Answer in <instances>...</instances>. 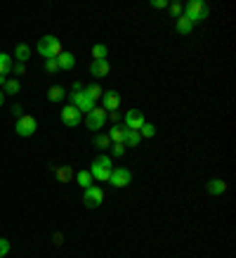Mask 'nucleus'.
<instances>
[{
	"instance_id": "34",
	"label": "nucleus",
	"mask_w": 236,
	"mask_h": 258,
	"mask_svg": "<svg viewBox=\"0 0 236 258\" xmlns=\"http://www.w3.org/2000/svg\"><path fill=\"white\" fill-rule=\"evenodd\" d=\"M94 161L99 163V166H106V168H111V159H109V156H97Z\"/></svg>"
},
{
	"instance_id": "27",
	"label": "nucleus",
	"mask_w": 236,
	"mask_h": 258,
	"mask_svg": "<svg viewBox=\"0 0 236 258\" xmlns=\"http://www.w3.org/2000/svg\"><path fill=\"white\" fill-rule=\"evenodd\" d=\"M19 90H22V85H19V81H17V78H12V81L5 83V93H7V95H17Z\"/></svg>"
},
{
	"instance_id": "12",
	"label": "nucleus",
	"mask_w": 236,
	"mask_h": 258,
	"mask_svg": "<svg viewBox=\"0 0 236 258\" xmlns=\"http://www.w3.org/2000/svg\"><path fill=\"white\" fill-rule=\"evenodd\" d=\"M206 190H208L210 197H222L224 192H227V182H224V180H220V178H212V180H208Z\"/></svg>"
},
{
	"instance_id": "31",
	"label": "nucleus",
	"mask_w": 236,
	"mask_h": 258,
	"mask_svg": "<svg viewBox=\"0 0 236 258\" xmlns=\"http://www.w3.org/2000/svg\"><path fill=\"white\" fill-rule=\"evenodd\" d=\"M151 7H156V10H168V2H165V0H151Z\"/></svg>"
},
{
	"instance_id": "35",
	"label": "nucleus",
	"mask_w": 236,
	"mask_h": 258,
	"mask_svg": "<svg viewBox=\"0 0 236 258\" xmlns=\"http://www.w3.org/2000/svg\"><path fill=\"white\" fill-rule=\"evenodd\" d=\"M125 154V145H114V156H123Z\"/></svg>"
},
{
	"instance_id": "4",
	"label": "nucleus",
	"mask_w": 236,
	"mask_h": 258,
	"mask_svg": "<svg viewBox=\"0 0 236 258\" xmlns=\"http://www.w3.org/2000/svg\"><path fill=\"white\" fill-rule=\"evenodd\" d=\"M14 130H17V135L22 137H31L36 130H38V121L33 119V116H28V114H24L19 121L14 123Z\"/></svg>"
},
{
	"instance_id": "17",
	"label": "nucleus",
	"mask_w": 236,
	"mask_h": 258,
	"mask_svg": "<svg viewBox=\"0 0 236 258\" xmlns=\"http://www.w3.org/2000/svg\"><path fill=\"white\" fill-rule=\"evenodd\" d=\"M12 57L7 52H0V76H7L10 71H12Z\"/></svg>"
},
{
	"instance_id": "15",
	"label": "nucleus",
	"mask_w": 236,
	"mask_h": 258,
	"mask_svg": "<svg viewBox=\"0 0 236 258\" xmlns=\"http://www.w3.org/2000/svg\"><path fill=\"white\" fill-rule=\"evenodd\" d=\"M28 57H31V48H28L26 43H19V45L14 48V59H17V64H26Z\"/></svg>"
},
{
	"instance_id": "6",
	"label": "nucleus",
	"mask_w": 236,
	"mask_h": 258,
	"mask_svg": "<svg viewBox=\"0 0 236 258\" xmlns=\"http://www.w3.org/2000/svg\"><path fill=\"white\" fill-rule=\"evenodd\" d=\"M85 126H88L90 130H94V133L102 130V128L106 126V111L102 107H94L90 114L85 116Z\"/></svg>"
},
{
	"instance_id": "8",
	"label": "nucleus",
	"mask_w": 236,
	"mask_h": 258,
	"mask_svg": "<svg viewBox=\"0 0 236 258\" xmlns=\"http://www.w3.org/2000/svg\"><path fill=\"white\" fill-rule=\"evenodd\" d=\"M123 126H125L128 130H140V128L144 126V114H142V109H130V111L123 116Z\"/></svg>"
},
{
	"instance_id": "33",
	"label": "nucleus",
	"mask_w": 236,
	"mask_h": 258,
	"mask_svg": "<svg viewBox=\"0 0 236 258\" xmlns=\"http://www.w3.org/2000/svg\"><path fill=\"white\" fill-rule=\"evenodd\" d=\"M12 114L17 116V121H19V119L24 116V107H22V104H14V107H12Z\"/></svg>"
},
{
	"instance_id": "36",
	"label": "nucleus",
	"mask_w": 236,
	"mask_h": 258,
	"mask_svg": "<svg viewBox=\"0 0 236 258\" xmlns=\"http://www.w3.org/2000/svg\"><path fill=\"white\" fill-rule=\"evenodd\" d=\"M54 242H57V244H62V242H64V237H62V232H57V234H54Z\"/></svg>"
},
{
	"instance_id": "25",
	"label": "nucleus",
	"mask_w": 236,
	"mask_h": 258,
	"mask_svg": "<svg viewBox=\"0 0 236 258\" xmlns=\"http://www.w3.org/2000/svg\"><path fill=\"white\" fill-rule=\"evenodd\" d=\"M94 147H97V150H109V147H111L109 135H106V133H99V135L94 137Z\"/></svg>"
},
{
	"instance_id": "37",
	"label": "nucleus",
	"mask_w": 236,
	"mask_h": 258,
	"mask_svg": "<svg viewBox=\"0 0 236 258\" xmlns=\"http://www.w3.org/2000/svg\"><path fill=\"white\" fill-rule=\"evenodd\" d=\"M109 119H111V121H118V111H109Z\"/></svg>"
},
{
	"instance_id": "30",
	"label": "nucleus",
	"mask_w": 236,
	"mask_h": 258,
	"mask_svg": "<svg viewBox=\"0 0 236 258\" xmlns=\"http://www.w3.org/2000/svg\"><path fill=\"white\" fill-rule=\"evenodd\" d=\"M45 69H47L50 74H54V71H59V64H57V57H54V59H45Z\"/></svg>"
},
{
	"instance_id": "21",
	"label": "nucleus",
	"mask_w": 236,
	"mask_h": 258,
	"mask_svg": "<svg viewBox=\"0 0 236 258\" xmlns=\"http://www.w3.org/2000/svg\"><path fill=\"white\" fill-rule=\"evenodd\" d=\"M64 88H62V85H52V88H50V90H47V100H50V102H62V100H64Z\"/></svg>"
},
{
	"instance_id": "39",
	"label": "nucleus",
	"mask_w": 236,
	"mask_h": 258,
	"mask_svg": "<svg viewBox=\"0 0 236 258\" xmlns=\"http://www.w3.org/2000/svg\"><path fill=\"white\" fill-rule=\"evenodd\" d=\"M7 83V76H0V85H5Z\"/></svg>"
},
{
	"instance_id": "1",
	"label": "nucleus",
	"mask_w": 236,
	"mask_h": 258,
	"mask_svg": "<svg viewBox=\"0 0 236 258\" xmlns=\"http://www.w3.org/2000/svg\"><path fill=\"white\" fill-rule=\"evenodd\" d=\"M184 17L191 22V24H196V22H203V19H208V5L203 2V0H189L187 5H184Z\"/></svg>"
},
{
	"instance_id": "16",
	"label": "nucleus",
	"mask_w": 236,
	"mask_h": 258,
	"mask_svg": "<svg viewBox=\"0 0 236 258\" xmlns=\"http://www.w3.org/2000/svg\"><path fill=\"white\" fill-rule=\"evenodd\" d=\"M57 64H59V69H73V67H76V57L64 50V52L57 57Z\"/></svg>"
},
{
	"instance_id": "20",
	"label": "nucleus",
	"mask_w": 236,
	"mask_h": 258,
	"mask_svg": "<svg viewBox=\"0 0 236 258\" xmlns=\"http://www.w3.org/2000/svg\"><path fill=\"white\" fill-rule=\"evenodd\" d=\"M140 142H142L140 130H128V128H125V145H128V147H137Z\"/></svg>"
},
{
	"instance_id": "32",
	"label": "nucleus",
	"mask_w": 236,
	"mask_h": 258,
	"mask_svg": "<svg viewBox=\"0 0 236 258\" xmlns=\"http://www.w3.org/2000/svg\"><path fill=\"white\" fill-rule=\"evenodd\" d=\"M12 71L17 74V76H24V74H26V64H14Z\"/></svg>"
},
{
	"instance_id": "29",
	"label": "nucleus",
	"mask_w": 236,
	"mask_h": 258,
	"mask_svg": "<svg viewBox=\"0 0 236 258\" xmlns=\"http://www.w3.org/2000/svg\"><path fill=\"white\" fill-rule=\"evenodd\" d=\"M10 254V239H5V237H0V258L7 256Z\"/></svg>"
},
{
	"instance_id": "22",
	"label": "nucleus",
	"mask_w": 236,
	"mask_h": 258,
	"mask_svg": "<svg viewBox=\"0 0 236 258\" xmlns=\"http://www.w3.org/2000/svg\"><path fill=\"white\" fill-rule=\"evenodd\" d=\"M76 182H78V185L83 187V190H88V187L92 185V176H90V171H78V173H76Z\"/></svg>"
},
{
	"instance_id": "26",
	"label": "nucleus",
	"mask_w": 236,
	"mask_h": 258,
	"mask_svg": "<svg viewBox=\"0 0 236 258\" xmlns=\"http://www.w3.org/2000/svg\"><path fill=\"white\" fill-rule=\"evenodd\" d=\"M168 10H170V14L175 17V19H180V17H182V12H184V5L175 0V2H168Z\"/></svg>"
},
{
	"instance_id": "3",
	"label": "nucleus",
	"mask_w": 236,
	"mask_h": 258,
	"mask_svg": "<svg viewBox=\"0 0 236 258\" xmlns=\"http://www.w3.org/2000/svg\"><path fill=\"white\" fill-rule=\"evenodd\" d=\"M71 104L78 109L80 114H90L92 109L97 107L94 100H90V97L85 95V90H73V93H71Z\"/></svg>"
},
{
	"instance_id": "9",
	"label": "nucleus",
	"mask_w": 236,
	"mask_h": 258,
	"mask_svg": "<svg viewBox=\"0 0 236 258\" xmlns=\"http://www.w3.org/2000/svg\"><path fill=\"white\" fill-rule=\"evenodd\" d=\"M80 116H83V114H80V111L73 107V104H69V107L62 109V123H64V126H69V128L78 126V123H80Z\"/></svg>"
},
{
	"instance_id": "19",
	"label": "nucleus",
	"mask_w": 236,
	"mask_h": 258,
	"mask_svg": "<svg viewBox=\"0 0 236 258\" xmlns=\"http://www.w3.org/2000/svg\"><path fill=\"white\" fill-rule=\"evenodd\" d=\"M85 90V95L90 97V100H102V95H104V90H102V85H97V83H92V85H88V88H83Z\"/></svg>"
},
{
	"instance_id": "23",
	"label": "nucleus",
	"mask_w": 236,
	"mask_h": 258,
	"mask_svg": "<svg viewBox=\"0 0 236 258\" xmlns=\"http://www.w3.org/2000/svg\"><path fill=\"white\" fill-rule=\"evenodd\" d=\"M90 52L94 59H106V57H109V48H106L104 43H97V45H92Z\"/></svg>"
},
{
	"instance_id": "10",
	"label": "nucleus",
	"mask_w": 236,
	"mask_h": 258,
	"mask_svg": "<svg viewBox=\"0 0 236 258\" xmlns=\"http://www.w3.org/2000/svg\"><path fill=\"white\" fill-rule=\"evenodd\" d=\"M102 102H104V111L109 114V111H118V107H120V95H118L116 90H104V95H102Z\"/></svg>"
},
{
	"instance_id": "7",
	"label": "nucleus",
	"mask_w": 236,
	"mask_h": 258,
	"mask_svg": "<svg viewBox=\"0 0 236 258\" xmlns=\"http://www.w3.org/2000/svg\"><path fill=\"white\" fill-rule=\"evenodd\" d=\"M102 202H104V190L97 187V185H90L85 190V194H83V204L88 206V208H97Z\"/></svg>"
},
{
	"instance_id": "18",
	"label": "nucleus",
	"mask_w": 236,
	"mask_h": 258,
	"mask_svg": "<svg viewBox=\"0 0 236 258\" xmlns=\"http://www.w3.org/2000/svg\"><path fill=\"white\" fill-rule=\"evenodd\" d=\"M191 31H194V24H191V22H189V19H187V17L182 14V17L177 19V33H182V36H189Z\"/></svg>"
},
{
	"instance_id": "13",
	"label": "nucleus",
	"mask_w": 236,
	"mask_h": 258,
	"mask_svg": "<svg viewBox=\"0 0 236 258\" xmlns=\"http://www.w3.org/2000/svg\"><path fill=\"white\" fill-rule=\"evenodd\" d=\"M90 176H92V180L106 182V180H109V176H111V168H106V166H99L97 161H92V166H90Z\"/></svg>"
},
{
	"instance_id": "24",
	"label": "nucleus",
	"mask_w": 236,
	"mask_h": 258,
	"mask_svg": "<svg viewBox=\"0 0 236 258\" xmlns=\"http://www.w3.org/2000/svg\"><path fill=\"white\" fill-rule=\"evenodd\" d=\"M54 173L59 178V182H69L71 178H73V171H71V166H62V168H54Z\"/></svg>"
},
{
	"instance_id": "11",
	"label": "nucleus",
	"mask_w": 236,
	"mask_h": 258,
	"mask_svg": "<svg viewBox=\"0 0 236 258\" xmlns=\"http://www.w3.org/2000/svg\"><path fill=\"white\" fill-rule=\"evenodd\" d=\"M109 71H111L109 59H94V62L90 64V74L94 76V78H104V76H109Z\"/></svg>"
},
{
	"instance_id": "28",
	"label": "nucleus",
	"mask_w": 236,
	"mask_h": 258,
	"mask_svg": "<svg viewBox=\"0 0 236 258\" xmlns=\"http://www.w3.org/2000/svg\"><path fill=\"white\" fill-rule=\"evenodd\" d=\"M140 135H142V137H154V135H156V126L144 121V126L140 128Z\"/></svg>"
},
{
	"instance_id": "38",
	"label": "nucleus",
	"mask_w": 236,
	"mask_h": 258,
	"mask_svg": "<svg viewBox=\"0 0 236 258\" xmlns=\"http://www.w3.org/2000/svg\"><path fill=\"white\" fill-rule=\"evenodd\" d=\"M2 102H5V93L0 90V107H2Z\"/></svg>"
},
{
	"instance_id": "5",
	"label": "nucleus",
	"mask_w": 236,
	"mask_h": 258,
	"mask_svg": "<svg viewBox=\"0 0 236 258\" xmlns=\"http://www.w3.org/2000/svg\"><path fill=\"white\" fill-rule=\"evenodd\" d=\"M109 182H111L114 187H128V185L132 182V173L125 168V166H116V168H111Z\"/></svg>"
},
{
	"instance_id": "14",
	"label": "nucleus",
	"mask_w": 236,
	"mask_h": 258,
	"mask_svg": "<svg viewBox=\"0 0 236 258\" xmlns=\"http://www.w3.org/2000/svg\"><path fill=\"white\" fill-rule=\"evenodd\" d=\"M106 135L111 140V145H125V126H111Z\"/></svg>"
},
{
	"instance_id": "2",
	"label": "nucleus",
	"mask_w": 236,
	"mask_h": 258,
	"mask_svg": "<svg viewBox=\"0 0 236 258\" xmlns=\"http://www.w3.org/2000/svg\"><path fill=\"white\" fill-rule=\"evenodd\" d=\"M45 59H54V57H59V54L64 52L62 50V43H59V38H54V36H43L38 43V48H36Z\"/></svg>"
}]
</instances>
